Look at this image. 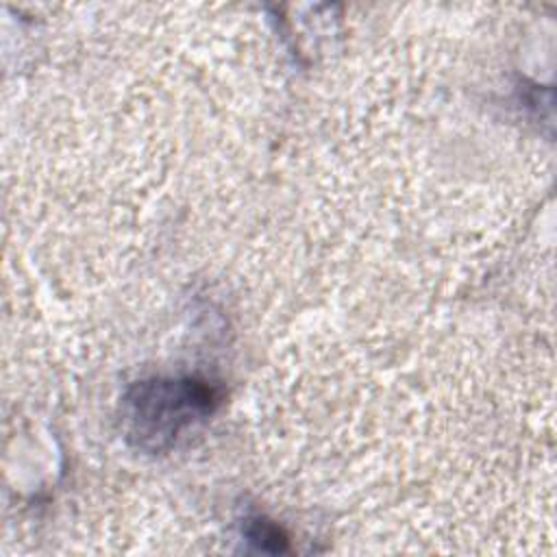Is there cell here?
I'll return each instance as SVG.
<instances>
[{"instance_id": "cell-1", "label": "cell", "mask_w": 557, "mask_h": 557, "mask_svg": "<svg viewBox=\"0 0 557 557\" xmlns=\"http://www.w3.org/2000/svg\"><path fill=\"white\" fill-rule=\"evenodd\" d=\"M218 403V389L194 376L135 383L124 396L126 437L141 450H165L187 429L209 418Z\"/></svg>"}, {"instance_id": "cell-2", "label": "cell", "mask_w": 557, "mask_h": 557, "mask_svg": "<svg viewBox=\"0 0 557 557\" xmlns=\"http://www.w3.org/2000/svg\"><path fill=\"white\" fill-rule=\"evenodd\" d=\"M244 533H246L248 542H252L261 550H268V553L287 550V537L283 535V531L261 516L248 518Z\"/></svg>"}]
</instances>
